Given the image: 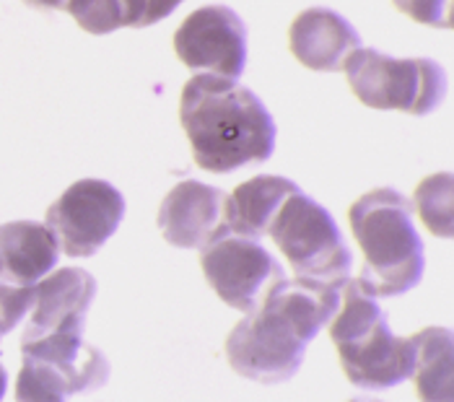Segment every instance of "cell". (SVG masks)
<instances>
[{
	"instance_id": "1",
	"label": "cell",
	"mask_w": 454,
	"mask_h": 402,
	"mask_svg": "<svg viewBox=\"0 0 454 402\" xmlns=\"http://www.w3.org/2000/svg\"><path fill=\"white\" fill-rule=\"evenodd\" d=\"M340 306V291L317 280L280 278L229 333L223 353L239 376L276 384L291 379L307 345Z\"/></svg>"
},
{
	"instance_id": "2",
	"label": "cell",
	"mask_w": 454,
	"mask_h": 402,
	"mask_svg": "<svg viewBox=\"0 0 454 402\" xmlns=\"http://www.w3.org/2000/svg\"><path fill=\"white\" fill-rule=\"evenodd\" d=\"M179 122L195 164L226 174L247 164H262L276 148V122L265 104L237 78L210 73L192 75L179 97Z\"/></svg>"
},
{
	"instance_id": "3",
	"label": "cell",
	"mask_w": 454,
	"mask_h": 402,
	"mask_svg": "<svg viewBox=\"0 0 454 402\" xmlns=\"http://www.w3.org/2000/svg\"><path fill=\"white\" fill-rule=\"evenodd\" d=\"M413 205L397 190H372L348 208L364 268L356 283L372 299L397 296L419 286L423 275V241L411 218Z\"/></svg>"
},
{
	"instance_id": "4",
	"label": "cell",
	"mask_w": 454,
	"mask_h": 402,
	"mask_svg": "<svg viewBox=\"0 0 454 402\" xmlns=\"http://www.w3.org/2000/svg\"><path fill=\"white\" fill-rule=\"evenodd\" d=\"M340 291V306L327 322V333L346 379L361 390H389L408 379L416 364V335H392L380 303L356 280H346Z\"/></svg>"
},
{
	"instance_id": "5",
	"label": "cell",
	"mask_w": 454,
	"mask_h": 402,
	"mask_svg": "<svg viewBox=\"0 0 454 402\" xmlns=\"http://www.w3.org/2000/svg\"><path fill=\"white\" fill-rule=\"evenodd\" d=\"M109 376L106 359L81 333L21 337V369L16 402H66L70 395L102 387Z\"/></svg>"
},
{
	"instance_id": "6",
	"label": "cell",
	"mask_w": 454,
	"mask_h": 402,
	"mask_svg": "<svg viewBox=\"0 0 454 402\" xmlns=\"http://www.w3.org/2000/svg\"><path fill=\"white\" fill-rule=\"evenodd\" d=\"M268 234L294 268V278L317 280L338 291L348 280L350 252L340 229L333 216L319 202L301 195V190L286 198Z\"/></svg>"
},
{
	"instance_id": "7",
	"label": "cell",
	"mask_w": 454,
	"mask_h": 402,
	"mask_svg": "<svg viewBox=\"0 0 454 402\" xmlns=\"http://www.w3.org/2000/svg\"><path fill=\"white\" fill-rule=\"evenodd\" d=\"M343 70L356 99L372 109L428 114L444 97V73L428 58H389L358 47L346 58Z\"/></svg>"
},
{
	"instance_id": "8",
	"label": "cell",
	"mask_w": 454,
	"mask_h": 402,
	"mask_svg": "<svg viewBox=\"0 0 454 402\" xmlns=\"http://www.w3.org/2000/svg\"><path fill=\"white\" fill-rule=\"evenodd\" d=\"M122 195L105 179H78L47 208V229L68 257H91L117 232Z\"/></svg>"
},
{
	"instance_id": "9",
	"label": "cell",
	"mask_w": 454,
	"mask_h": 402,
	"mask_svg": "<svg viewBox=\"0 0 454 402\" xmlns=\"http://www.w3.org/2000/svg\"><path fill=\"white\" fill-rule=\"evenodd\" d=\"M200 268L223 303L249 314L265 291L283 278L276 257L257 241L231 232L200 247Z\"/></svg>"
},
{
	"instance_id": "10",
	"label": "cell",
	"mask_w": 454,
	"mask_h": 402,
	"mask_svg": "<svg viewBox=\"0 0 454 402\" xmlns=\"http://www.w3.org/2000/svg\"><path fill=\"white\" fill-rule=\"evenodd\" d=\"M175 52L190 70L239 78L247 63L245 24L226 5H203L179 24Z\"/></svg>"
},
{
	"instance_id": "11",
	"label": "cell",
	"mask_w": 454,
	"mask_h": 402,
	"mask_svg": "<svg viewBox=\"0 0 454 402\" xmlns=\"http://www.w3.org/2000/svg\"><path fill=\"white\" fill-rule=\"evenodd\" d=\"M223 202L226 195L221 190L184 179L161 201L156 224L169 244L179 249H198L206 247L210 239L229 232L223 224Z\"/></svg>"
},
{
	"instance_id": "12",
	"label": "cell",
	"mask_w": 454,
	"mask_h": 402,
	"mask_svg": "<svg viewBox=\"0 0 454 402\" xmlns=\"http://www.w3.org/2000/svg\"><path fill=\"white\" fill-rule=\"evenodd\" d=\"M97 280L81 268H60L44 275L35 286L32 319L27 337L47 333H83L86 311L94 302Z\"/></svg>"
},
{
	"instance_id": "13",
	"label": "cell",
	"mask_w": 454,
	"mask_h": 402,
	"mask_svg": "<svg viewBox=\"0 0 454 402\" xmlns=\"http://www.w3.org/2000/svg\"><path fill=\"white\" fill-rule=\"evenodd\" d=\"M288 47L304 67L333 73L343 70L346 58L361 47V36L340 13L330 8H307L288 29Z\"/></svg>"
},
{
	"instance_id": "14",
	"label": "cell",
	"mask_w": 454,
	"mask_h": 402,
	"mask_svg": "<svg viewBox=\"0 0 454 402\" xmlns=\"http://www.w3.org/2000/svg\"><path fill=\"white\" fill-rule=\"evenodd\" d=\"M58 241L47 224L11 221L0 226V280L36 286L58 265Z\"/></svg>"
},
{
	"instance_id": "15",
	"label": "cell",
	"mask_w": 454,
	"mask_h": 402,
	"mask_svg": "<svg viewBox=\"0 0 454 402\" xmlns=\"http://www.w3.org/2000/svg\"><path fill=\"white\" fill-rule=\"evenodd\" d=\"M296 182L276 177V174H260L242 182L223 202V224L231 234L260 239L268 234L278 208L286 198L296 195Z\"/></svg>"
},
{
	"instance_id": "16",
	"label": "cell",
	"mask_w": 454,
	"mask_h": 402,
	"mask_svg": "<svg viewBox=\"0 0 454 402\" xmlns=\"http://www.w3.org/2000/svg\"><path fill=\"white\" fill-rule=\"evenodd\" d=\"M413 387L420 402H454L452 333L447 327H423L416 333Z\"/></svg>"
},
{
	"instance_id": "17",
	"label": "cell",
	"mask_w": 454,
	"mask_h": 402,
	"mask_svg": "<svg viewBox=\"0 0 454 402\" xmlns=\"http://www.w3.org/2000/svg\"><path fill=\"white\" fill-rule=\"evenodd\" d=\"M452 171L431 174L416 187V210L426 229L434 236L450 239L454 234L452 216Z\"/></svg>"
},
{
	"instance_id": "18",
	"label": "cell",
	"mask_w": 454,
	"mask_h": 402,
	"mask_svg": "<svg viewBox=\"0 0 454 402\" xmlns=\"http://www.w3.org/2000/svg\"><path fill=\"white\" fill-rule=\"evenodd\" d=\"M66 11L75 19V24L89 34H102L122 29V16L117 0H68Z\"/></svg>"
},
{
	"instance_id": "19",
	"label": "cell",
	"mask_w": 454,
	"mask_h": 402,
	"mask_svg": "<svg viewBox=\"0 0 454 402\" xmlns=\"http://www.w3.org/2000/svg\"><path fill=\"white\" fill-rule=\"evenodd\" d=\"M182 0H117L122 27L130 29H143L164 21Z\"/></svg>"
},
{
	"instance_id": "20",
	"label": "cell",
	"mask_w": 454,
	"mask_h": 402,
	"mask_svg": "<svg viewBox=\"0 0 454 402\" xmlns=\"http://www.w3.org/2000/svg\"><path fill=\"white\" fill-rule=\"evenodd\" d=\"M35 302V286H13L0 280V335L11 333L24 314L32 309Z\"/></svg>"
},
{
	"instance_id": "21",
	"label": "cell",
	"mask_w": 454,
	"mask_h": 402,
	"mask_svg": "<svg viewBox=\"0 0 454 402\" xmlns=\"http://www.w3.org/2000/svg\"><path fill=\"white\" fill-rule=\"evenodd\" d=\"M392 5L408 19L426 27L434 29L452 27V0H392Z\"/></svg>"
},
{
	"instance_id": "22",
	"label": "cell",
	"mask_w": 454,
	"mask_h": 402,
	"mask_svg": "<svg viewBox=\"0 0 454 402\" xmlns=\"http://www.w3.org/2000/svg\"><path fill=\"white\" fill-rule=\"evenodd\" d=\"M24 3H29L32 8H39V11H66L68 0H24Z\"/></svg>"
},
{
	"instance_id": "23",
	"label": "cell",
	"mask_w": 454,
	"mask_h": 402,
	"mask_svg": "<svg viewBox=\"0 0 454 402\" xmlns=\"http://www.w3.org/2000/svg\"><path fill=\"white\" fill-rule=\"evenodd\" d=\"M5 384H8V376H5V369H3V364H0V400H3V395H5Z\"/></svg>"
},
{
	"instance_id": "24",
	"label": "cell",
	"mask_w": 454,
	"mask_h": 402,
	"mask_svg": "<svg viewBox=\"0 0 454 402\" xmlns=\"http://www.w3.org/2000/svg\"><path fill=\"white\" fill-rule=\"evenodd\" d=\"M350 402H364V400H350Z\"/></svg>"
}]
</instances>
